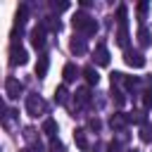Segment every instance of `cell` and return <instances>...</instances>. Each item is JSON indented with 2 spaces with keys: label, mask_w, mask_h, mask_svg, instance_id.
Masks as SVG:
<instances>
[{
  "label": "cell",
  "mask_w": 152,
  "mask_h": 152,
  "mask_svg": "<svg viewBox=\"0 0 152 152\" xmlns=\"http://www.w3.org/2000/svg\"><path fill=\"white\" fill-rule=\"evenodd\" d=\"M71 24H74V28L83 31L86 36L97 33V21H95V19H90L86 12H76V14H74V19H71Z\"/></svg>",
  "instance_id": "6da1fadb"
},
{
  "label": "cell",
  "mask_w": 152,
  "mask_h": 152,
  "mask_svg": "<svg viewBox=\"0 0 152 152\" xmlns=\"http://www.w3.org/2000/svg\"><path fill=\"white\" fill-rule=\"evenodd\" d=\"M26 112L28 116H38V114H45V102L40 95H28L26 97Z\"/></svg>",
  "instance_id": "7a4b0ae2"
},
{
  "label": "cell",
  "mask_w": 152,
  "mask_h": 152,
  "mask_svg": "<svg viewBox=\"0 0 152 152\" xmlns=\"http://www.w3.org/2000/svg\"><path fill=\"white\" fill-rule=\"evenodd\" d=\"M28 62V55H26V50L21 48V45H17V43H12V48H10V64H26Z\"/></svg>",
  "instance_id": "3957f363"
},
{
  "label": "cell",
  "mask_w": 152,
  "mask_h": 152,
  "mask_svg": "<svg viewBox=\"0 0 152 152\" xmlns=\"http://www.w3.org/2000/svg\"><path fill=\"white\" fill-rule=\"evenodd\" d=\"M21 90H24V86H21L19 78H12V76H10V78L5 81V93H7L10 100H17V97L21 95Z\"/></svg>",
  "instance_id": "277c9868"
},
{
  "label": "cell",
  "mask_w": 152,
  "mask_h": 152,
  "mask_svg": "<svg viewBox=\"0 0 152 152\" xmlns=\"http://www.w3.org/2000/svg\"><path fill=\"white\" fill-rule=\"evenodd\" d=\"M124 59H126V64L133 66V69H142V66H145V57H142V52L126 50V52H124Z\"/></svg>",
  "instance_id": "5b68a950"
},
{
  "label": "cell",
  "mask_w": 152,
  "mask_h": 152,
  "mask_svg": "<svg viewBox=\"0 0 152 152\" xmlns=\"http://www.w3.org/2000/svg\"><path fill=\"white\" fill-rule=\"evenodd\" d=\"M31 43H33L36 50H43V45H45V26H43V24L31 31Z\"/></svg>",
  "instance_id": "8992f818"
},
{
  "label": "cell",
  "mask_w": 152,
  "mask_h": 152,
  "mask_svg": "<svg viewBox=\"0 0 152 152\" xmlns=\"http://www.w3.org/2000/svg\"><path fill=\"white\" fill-rule=\"evenodd\" d=\"M93 57H95V64H100V66H107L109 64V50L100 43L97 48H95V52H93Z\"/></svg>",
  "instance_id": "52a82bcc"
},
{
  "label": "cell",
  "mask_w": 152,
  "mask_h": 152,
  "mask_svg": "<svg viewBox=\"0 0 152 152\" xmlns=\"http://www.w3.org/2000/svg\"><path fill=\"white\" fill-rule=\"evenodd\" d=\"M48 66H50V57H48V55H40V57H38V64H36V76H38V78H45Z\"/></svg>",
  "instance_id": "ba28073f"
},
{
  "label": "cell",
  "mask_w": 152,
  "mask_h": 152,
  "mask_svg": "<svg viewBox=\"0 0 152 152\" xmlns=\"http://www.w3.org/2000/svg\"><path fill=\"white\" fill-rule=\"evenodd\" d=\"M76 74H78V69H76V64H64V69H62V76H64V83H71V81H76Z\"/></svg>",
  "instance_id": "9c48e42d"
},
{
  "label": "cell",
  "mask_w": 152,
  "mask_h": 152,
  "mask_svg": "<svg viewBox=\"0 0 152 152\" xmlns=\"http://www.w3.org/2000/svg\"><path fill=\"white\" fill-rule=\"evenodd\" d=\"M83 78H86V83H88V86H97L100 74L95 71V66H86V69H83Z\"/></svg>",
  "instance_id": "30bf717a"
},
{
  "label": "cell",
  "mask_w": 152,
  "mask_h": 152,
  "mask_svg": "<svg viewBox=\"0 0 152 152\" xmlns=\"http://www.w3.org/2000/svg\"><path fill=\"white\" fill-rule=\"evenodd\" d=\"M74 140H76L78 150H88V147H90V145H88V138H86V131H83V128H76V131H74Z\"/></svg>",
  "instance_id": "8fae6325"
},
{
  "label": "cell",
  "mask_w": 152,
  "mask_h": 152,
  "mask_svg": "<svg viewBox=\"0 0 152 152\" xmlns=\"http://www.w3.org/2000/svg\"><path fill=\"white\" fill-rule=\"evenodd\" d=\"M109 124H112V128H119V131H121V128H126V124H128V116H126V114H114Z\"/></svg>",
  "instance_id": "7c38bea8"
},
{
  "label": "cell",
  "mask_w": 152,
  "mask_h": 152,
  "mask_svg": "<svg viewBox=\"0 0 152 152\" xmlns=\"http://www.w3.org/2000/svg\"><path fill=\"white\" fill-rule=\"evenodd\" d=\"M43 133L50 135V138H55V133H57V121H55V119H45V121H43Z\"/></svg>",
  "instance_id": "4fadbf2b"
},
{
  "label": "cell",
  "mask_w": 152,
  "mask_h": 152,
  "mask_svg": "<svg viewBox=\"0 0 152 152\" xmlns=\"http://www.w3.org/2000/svg\"><path fill=\"white\" fill-rule=\"evenodd\" d=\"M69 48H71L74 55H83V52H86V40H83V38H74Z\"/></svg>",
  "instance_id": "5bb4252c"
},
{
  "label": "cell",
  "mask_w": 152,
  "mask_h": 152,
  "mask_svg": "<svg viewBox=\"0 0 152 152\" xmlns=\"http://www.w3.org/2000/svg\"><path fill=\"white\" fill-rule=\"evenodd\" d=\"M138 43H140V48H147V45H150V31H147L145 26L138 28Z\"/></svg>",
  "instance_id": "9a60e30c"
},
{
  "label": "cell",
  "mask_w": 152,
  "mask_h": 152,
  "mask_svg": "<svg viewBox=\"0 0 152 152\" xmlns=\"http://www.w3.org/2000/svg\"><path fill=\"white\" fill-rule=\"evenodd\" d=\"M76 100H78V104H88V102H90L88 88H78V90H76Z\"/></svg>",
  "instance_id": "2e32d148"
},
{
  "label": "cell",
  "mask_w": 152,
  "mask_h": 152,
  "mask_svg": "<svg viewBox=\"0 0 152 152\" xmlns=\"http://www.w3.org/2000/svg\"><path fill=\"white\" fill-rule=\"evenodd\" d=\"M140 140H142V142H152V126H150V124H142V128H140Z\"/></svg>",
  "instance_id": "e0dca14e"
},
{
  "label": "cell",
  "mask_w": 152,
  "mask_h": 152,
  "mask_svg": "<svg viewBox=\"0 0 152 152\" xmlns=\"http://www.w3.org/2000/svg\"><path fill=\"white\" fill-rule=\"evenodd\" d=\"M26 12H28V10H26V5H21V7L17 10V26H19V28H21V26H24V21H26Z\"/></svg>",
  "instance_id": "ac0fdd59"
},
{
  "label": "cell",
  "mask_w": 152,
  "mask_h": 152,
  "mask_svg": "<svg viewBox=\"0 0 152 152\" xmlns=\"http://www.w3.org/2000/svg\"><path fill=\"white\" fill-rule=\"evenodd\" d=\"M55 102H59V104L66 102V88H64V86H59V88L55 90Z\"/></svg>",
  "instance_id": "d6986e66"
},
{
  "label": "cell",
  "mask_w": 152,
  "mask_h": 152,
  "mask_svg": "<svg viewBox=\"0 0 152 152\" xmlns=\"http://www.w3.org/2000/svg\"><path fill=\"white\" fill-rule=\"evenodd\" d=\"M142 107H145V109L152 107V88H147V90L142 93Z\"/></svg>",
  "instance_id": "ffe728a7"
},
{
  "label": "cell",
  "mask_w": 152,
  "mask_h": 152,
  "mask_svg": "<svg viewBox=\"0 0 152 152\" xmlns=\"http://www.w3.org/2000/svg\"><path fill=\"white\" fill-rule=\"evenodd\" d=\"M50 152H64V145H62L59 140L52 138V140H50Z\"/></svg>",
  "instance_id": "44dd1931"
},
{
  "label": "cell",
  "mask_w": 152,
  "mask_h": 152,
  "mask_svg": "<svg viewBox=\"0 0 152 152\" xmlns=\"http://www.w3.org/2000/svg\"><path fill=\"white\" fill-rule=\"evenodd\" d=\"M138 14H140V21H142L145 14H147V2H140V5H138Z\"/></svg>",
  "instance_id": "7402d4cb"
},
{
  "label": "cell",
  "mask_w": 152,
  "mask_h": 152,
  "mask_svg": "<svg viewBox=\"0 0 152 152\" xmlns=\"http://www.w3.org/2000/svg\"><path fill=\"white\" fill-rule=\"evenodd\" d=\"M66 7H69V2H52V10H57V12H62Z\"/></svg>",
  "instance_id": "603a6c76"
},
{
  "label": "cell",
  "mask_w": 152,
  "mask_h": 152,
  "mask_svg": "<svg viewBox=\"0 0 152 152\" xmlns=\"http://www.w3.org/2000/svg\"><path fill=\"white\" fill-rule=\"evenodd\" d=\"M88 126H90L93 131H100V121H97V119H90V121H88Z\"/></svg>",
  "instance_id": "cb8c5ba5"
},
{
  "label": "cell",
  "mask_w": 152,
  "mask_h": 152,
  "mask_svg": "<svg viewBox=\"0 0 152 152\" xmlns=\"http://www.w3.org/2000/svg\"><path fill=\"white\" fill-rule=\"evenodd\" d=\"M128 152H138V150H128Z\"/></svg>",
  "instance_id": "d4e9b609"
}]
</instances>
